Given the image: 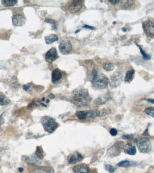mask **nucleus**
<instances>
[{"mask_svg": "<svg viewBox=\"0 0 154 173\" xmlns=\"http://www.w3.org/2000/svg\"><path fill=\"white\" fill-rule=\"evenodd\" d=\"M103 67L105 70L107 71H111L114 69L115 66L112 63L106 62L103 64Z\"/></svg>", "mask_w": 154, "mask_h": 173, "instance_id": "nucleus-24", "label": "nucleus"}, {"mask_svg": "<svg viewBox=\"0 0 154 173\" xmlns=\"http://www.w3.org/2000/svg\"><path fill=\"white\" fill-rule=\"evenodd\" d=\"M62 73L61 70L58 69H56L52 72L51 74V81L53 83H56L61 79Z\"/></svg>", "mask_w": 154, "mask_h": 173, "instance_id": "nucleus-15", "label": "nucleus"}, {"mask_svg": "<svg viewBox=\"0 0 154 173\" xmlns=\"http://www.w3.org/2000/svg\"><path fill=\"white\" fill-rule=\"evenodd\" d=\"M35 155L36 157L40 160H41L44 157V152L41 147H37L36 152H35Z\"/></svg>", "mask_w": 154, "mask_h": 173, "instance_id": "nucleus-22", "label": "nucleus"}, {"mask_svg": "<svg viewBox=\"0 0 154 173\" xmlns=\"http://www.w3.org/2000/svg\"><path fill=\"white\" fill-rule=\"evenodd\" d=\"M122 80V74L120 71L116 70L110 77L109 83L112 88H116L120 85Z\"/></svg>", "mask_w": 154, "mask_h": 173, "instance_id": "nucleus-6", "label": "nucleus"}, {"mask_svg": "<svg viewBox=\"0 0 154 173\" xmlns=\"http://www.w3.org/2000/svg\"><path fill=\"white\" fill-rule=\"evenodd\" d=\"M122 30L123 32H126V29L125 28H123V29H122Z\"/></svg>", "mask_w": 154, "mask_h": 173, "instance_id": "nucleus-40", "label": "nucleus"}, {"mask_svg": "<svg viewBox=\"0 0 154 173\" xmlns=\"http://www.w3.org/2000/svg\"><path fill=\"white\" fill-rule=\"evenodd\" d=\"M26 19L25 17L22 14H15L12 18L13 24L16 27L23 26L26 23Z\"/></svg>", "mask_w": 154, "mask_h": 173, "instance_id": "nucleus-11", "label": "nucleus"}, {"mask_svg": "<svg viewBox=\"0 0 154 173\" xmlns=\"http://www.w3.org/2000/svg\"><path fill=\"white\" fill-rule=\"evenodd\" d=\"M137 46H138L139 48L140 49V52H141V53H142V55H143L144 58L145 59H146V60H150V56L146 54V53H145V52L142 49V48L141 46H140L138 45H137Z\"/></svg>", "mask_w": 154, "mask_h": 173, "instance_id": "nucleus-30", "label": "nucleus"}, {"mask_svg": "<svg viewBox=\"0 0 154 173\" xmlns=\"http://www.w3.org/2000/svg\"><path fill=\"white\" fill-rule=\"evenodd\" d=\"M49 97L51 99H54L55 98V95H54L52 93H50L49 94Z\"/></svg>", "mask_w": 154, "mask_h": 173, "instance_id": "nucleus-38", "label": "nucleus"}, {"mask_svg": "<svg viewBox=\"0 0 154 173\" xmlns=\"http://www.w3.org/2000/svg\"><path fill=\"white\" fill-rule=\"evenodd\" d=\"M109 2L113 5H116L118 3L120 2V1L118 0H111V1H109Z\"/></svg>", "mask_w": 154, "mask_h": 173, "instance_id": "nucleus-34", "label": "nucleus"}, {"mask_svg": "<svg viewBox=\"0 0 154 173\" xmlns=\"http://www.w3.org/2000/svg\"><path fill=\"white\" fill-rule=\"evenodd\" d=\"M110 133L112 136H116L118 134V131L115 128H112L110 130Z\"/></svg>", "mask_w": 154, "mask_h": 173, "instance_id": "nucleus-33", "label": "nucleus"}, {"mask_svg": "<svg viewBox=\"0 0 154 173\" xmlns=\"http://www.w3.org/2000/svg\"><path fill=\"white\" fill-rule=\"evenodd\" d=\"M145 112L146 114L150 115L152 117L154 118V107H149L145 108L144 111Z\"/></svg>", "mask_w": 154, "mask_h": 173, "instance_id": "nucleus-29", "label": "nucleus"}, {"mask_svg": "<svg viewBox=\"0 0 154 173\" xmlns=\"http://www.w3.org/2000/svg\"><path fill=\"white\" fill-rule=\"evenodd\" d=\"M131 165V163L128 160L122 161L116 164V166L118 167H130Z\"/></svg>", "mask_w": 154, "mask_h": 173, "instance_id": "nucleus-28", "label": "nucleus"}, {"mask_svg": "<svg viewBox=\"0 0 154 173\" xmlns=\"http://www.w3.org/2000/svg\"><path fill=\"white\" fill-rule=\"evenodd\" d=\"M87 118L98 117L101 115V112L97 110H92L87 111Z\"/></svg>", "mask_w": 154, "mask_h": 173, "instance_id": "nucleus-19", "label": "nucleus"}, {"mask_svg": "<svg viewBox=\"0 0 154 173\" xmlns=\"http://www.w3.org/2000/svg\"><path fill=\"white\" fill-rule=\"evenodd\" d=\"M109 84V79L106 75L103 74H99L96 76L93 77L92 84L94 88L97 89H106Z\"/></svg>", "mask_w": 154, "mask_h": 173, "instance_id": "nucleus-2", "label": "nucleus"}, {"mask_svg": "<svg viewBox=\"0 0 154 173\" xmlns=\"http://www.w3.org/2000/svg\"><path fill=\"white\" fill-rule=\"evenodd\" d=\"M75 114L80 120H84L87 118V112L86 111H78Z\"/></svg>", "mask_w": 154, "mask_h": 173, "instance_id": "nucleus-23", "label": "nucleus"}, {"mask_svg": "<svg viewBox=\"0 0 154 173\" xmlns=\"http://www.w3.org/2000/svg\"><path fill=\"white\" fill-rule=\"evenodd\" d=\"M23 88L25 91H28L30 89V86L29 85H24L23 86Z\"/></svg>", "mask_w": 154, "mask_h": 173, "instance_id": "nucleus-35", "label": "nucleus"}, {"mask_svg": "<svg viewBox=\"0 0 154 173\" xmlns=\"http://www.w3.org/2000/svg\"><path fill=\"white\" fill-rule=\"evenodd\" d=\"M143 28L144 32L147 36L154 37V21L151 20H147L143 23Z\"/></svg>", "mask_w": 154, "mask_h": 173, "instance_id": "nucleus-5", "label": "nucleus"}, {"mask_svg": "<svg viewBox=\"0 0 154 173\" xmlns=\"http://www.w3.org/2000/svg\"><path fill=\"white\" fill-rule=\"evenodd\" d=\"M49 100H48V99H47V102H46V103H49Z\"/></svg>", "mask_w": 154, "mask_h": 173, "instance_id": "nucleus-41", "label": "nucleus"}, {"mask_svg": "<svg viewBox=\"0 0 154 173\" xmlns=\"http://www.w3.org/2000/svg\"><path fill=\"white\" fill-rule=\"evenodd\" d=\"M45 22L49 23L52 25V30L56 31L57 29V24L56 23L55 20L50 18H46L45 20Z\"/></svg>", "mask_w": 154, "mask_h": 173, "instance_id": "nucleus-27", "label": "nucleus"}, {"mask_svg": "<svg viewBox=\"0 0 154 173\" xmlns=\"http://www.w3.org/2000/svg\"><path fill=\"white\" fill-rule=\"evenodd\" d=\"M123 149L125 153L131 156L135 155L137 152L136 147L132 144H125L123 146Z\"/></svg>", "mask_w": 154, "mask_h": 173, "instance_id": "nucleus-14", "label": "nucleus"}, {"mask_svg": "<svg viewBox=\"0 0 154 173\" xmlns=\"http://www.w3.org/2000/svg\"><path fill=\"white\" fill-rule=\"evenodd\" d=\"M110 97L108 96L107 95H102V96L98 97L96 100V103L98 105H102V104H105L106 103V102L109 100Z\"/></svg>", "mask_w": 154, "mask_h": 173, "instance_id": "nucleus-20", "label": "nucleus"}, {"mask_svg": "<svg viewBox=\"0 0 154 173\" xmlns=\"http://www.w3.org/2000/svg\"><path fill=\"white\" fill-rule=\"evenodd\" d=\"M123 142L118 141L111 147L107 151V154L110 156H117L121 152L122 149L123 147Z\"/></svg>", "mask_w": 154, "mask_h": 173, "instance_id": "nucleus-7", "label": "nucleus"}, {"mask_svg": "<svg viewBox=\"0 0 154 173\" xmlns=\"http://www.w3.org/2000/svg\"><path fill=\"white\" fill-rule=\"evenodd\" d=\"M135 3L134 1H122L121 6L124 8H129L133 6Z\"/></svg>", "mask_w": 154, "mask_h": 173, "instance_id": "nucleus-26", "label": "nucleus"}, {"mask_svg": "<svg viewBox=\"0 0 154 173\" xmlns=\"http://www.w3.org/2000/svg\"><path fill=\"white\" fill-rule=\"evenodd\" d=\"M147 101H148V102H150V103H152V104H154V99H146Z\"/></svg>", "mask_w": 154, "mask_h": 173, "instance_id": "nucleus-37", "label": "nucleus"}, {"mask_svg": "<svg viewBox=\"0 0 154 173\" xmlns=\"http://www.w3.org/2000/svg\"><path fill=\"white\" fill-rule=\"evenodd\" d=\"M134 74H135V71L133 69H132L128 71L125 74V79H124L125 82L128 83H130V82H132L134 78Z\"/></svg>", "mask_w": 154, "mask_h": 173, "instance_id": "nucleus-17", "label": "nucleus"}, {"mask_svg": "<svg viewBox=\"0 0 154 173\" xmlns=\"http://www.w3.org/2000/svg\"><path fill=\"white\" fill-rule=\"evenodd\" d=\"M11 102V100L4 93H0V105L6 106L8 105Z\"/></svg>", "mask_w": 154, "mask_h": 173, "instance_id": "nucleus-18", "label": "nucleus"}, {"mask_svg": "<svg viewBox=\"0 0 154 173\" xmlns=\"http://www.w3.org/2000/svg\"><path fill=\"white\" fill-rule=\"evenodd\" d=\"M137 147L140 152L148 153L151 150V144L149 139L143 137L138 140L137 142Z\"/></svg>", "mask_w": 154, "mask_h": 173, "instance_id": "nucleus-4", "label": "nucleus"}, {"mask_svg": "<svg viewBox=\"0 0 154 173\" xmlns=\"http://www.w3.org/2000/svg\"><path fill=\"white\" fill-rule=\"evenodd\" d=\"M57 50L55 47H52L48 50L45 55V60L48 62H52L58 58Z\"/></svg>", "mask_w": 154, "mask_h": 173, "instance_id": "nucleus-10", "label": "nucleus"}, {"mask_svg": "<svg viewBox=\"0 0 154 173\" xmlns=\"http://www.w3.org/2000/svg\"><path fill=\"white\" fill-rule=\"evenodd\" d=\"M83 1H72L68 7L69 11L71 13L75 14L78 13L82 9L84 5Z\"/></svg>", "mask_w": 154, "mask_h": 173, "instance_id": "nucleus-9", "label": "nucleus"}, {"mask_svg": "<svg viewBox=\"0 0 154 173\" xmlns=\"http://www.w3.org/2000/svg\"><path fill=\"white\" fill-rule=\"evenodd\" d=\"M59 49L63 55H68L71 52L72 46L71 41L68 40H63L60 42Z\"/></svg>", "mask_w": 154, "mask_h": 173, "instance_id": "nucleus-8", "label": "nucleus"}, {"mask_svg": "<svg viewBox=\"0 0 154 173\" xmlns=\"http://www.w3.org/2000/svg\"><path fill=\"white\" fill-rule=\"evenodd\" d=\"M134 135L133 134H125L122 136V138L124 140H128L130 141H133L134 140Z\"/></svg>", "mask_w": 154, "mask_h": 173, "instance_id": "nucleus-32", "label": "nucleus"}, {"mask_svg": "<svg viewBox=\"0 0 154 173\" xmlns=\"http://www.w3.org/2000/svg\"><path fill=\"white\" fill-rule=\"evenodd\" d=\"M23 170L24 169L22 168H19V172H20V173L22 172L23 171Z\"/></svg>", "mask_w": 154, "mask_h": 173, "instance_id": "nucleus-39", "label": "nucleus"}, {"mask_svg": "<svg viewBox=\"0 0 154 173\" xmlns=\"http://www.w3.org/2000/svg\"><path fill=\"white\" fill-rule=\"evenodd\" d=\"M83 159V157L78 152H76L73 154L69 155L68 157L67 160L70 164H75L81 162Z\"/></svg>", "mask_w": 154, "mask_h": 173, "instance_id": "nucleus-12", "label": "nucleus"}, {"mask_svg": "<svg viewBox=\"0 0 154 173\" xmlns=\"http://www.w3.org/2000/svg\"><path fill=\"white\" fill-rule=\"evenodd\" d=\"M58 36L55 34H51L45 37V41L46 44H51L53 42L58 41Z\"/></svg>", "mask_w": 154, "mask_h": 173, "instance_id": "nucleus-16", "label": "nucleus"}, {"mask_svg": "<svg viewBox=\"0 0 154 173\" xmlns=\"http://www.w3.org/2000/svg\"><path fill=\"white\" fill-rule=\"evenodd\" d=\"M83 27L86 28V29H95L94 27H92V26H90L88 25H85L84 26H83Z\"/></svg>", "mask_w": 154, "mask_h": 173, "instance_id": "nucleus-36", "label": "nucleus"}, {"mask_svg": "<svg viewBox=\"0 0 154 173\" xmlns=\"http://www.w3.org/2000/svg\"><path fill=\"white\" fill-rule=\"evenodd\" d=\"M17 1H8V0H4L1 1V3L3 6L6 7H11L15 6L17 3Z\"/></svg>", "mask_w": 154, "mask_h": 173, "instance_id": "nucleus-25", "label": "nucleus"}, {"mask_svg": "<svg viewBox=\"0 0 154 173\" xmlns=\"http://www.w3.org/2000/svg\"><path fill=\"white\" fill-rule=\"evenodd\" d=\"M92 98L88 90L83 88H78L72 93L71 101L75 106L78 107H86L88 106Z\"/></svg>", "mask_w": 154, "mask_h": 173, "instance_id": "nucleus-1", "label": "nucleus"}, {"mask_svg": "<svg viewBox=\"0 0 154 173\" xmlns=\"http://www.w3.org/2000/svg\"><path fill=\"white\" fill-rule=\"evenodd\" d=\"M39 159L36 157H31L28 158L25 160V161L27 162L28 163L30 164H36V165H39L41 163V162L38 160Z\"/></svg>", "mask_w": 154, "mask_h": 173, "instance_id": "nucleus-21", "label": "nucleus"}, {"mask_svg": "<svg viewBox=\"0 0 154 173\" xmlns=\"http://www.w3.org/2000/svg\"><path fill=\"white\" fill-rule=\"evenodd\" d=\"M105 168L106 170L110 173H113L115 171V168L112 165L110 164H106L105 165Z\"/></svg>", "mask_w": 154, "mask_h": 173, "instance_id": "nucleus-31", "label": "nucleus"}, {"mask_svg": "<svg viewBox=\"0 0 154 173\" xmlns=\"http://www.w3.org/2000/svg\"><path fill=\"white\" fill-rule=\"evenodd\" d=\"M41 122L45 130L49 134L53 133L58 127V123L55 119L47 116L41 118Z\"/></svg>", "mask_w": 154, "mask_h": 173, "instance_id": "nucleus-3", "label": "nucleus"}, {"mask_svg": "<svg viewBox=\"0 0 154 173\" xmlns=\"http://www.w3.org/2000/svg\"><path fill=\"white\" fill-rule=\"evenodd\" d=\"M74 173H89L90 168L88 166L84 164H77L73 168Z\"/></svg>", "mask_w": 154, "mask_h": 173, "instance_id": "nucleus-13", "label": "nucleus"}]
</instances>
